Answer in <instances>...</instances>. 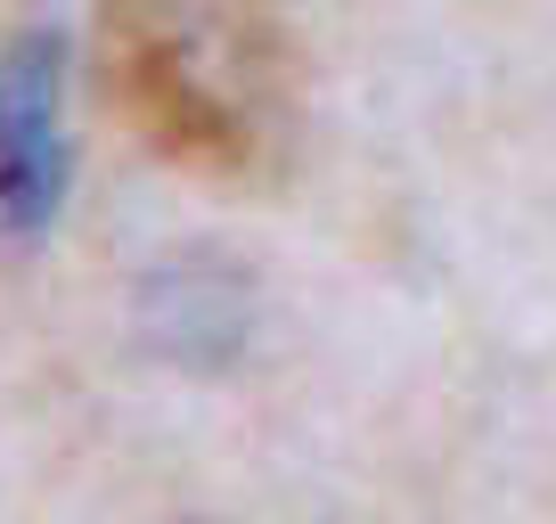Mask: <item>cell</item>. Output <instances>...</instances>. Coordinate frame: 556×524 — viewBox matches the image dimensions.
<instances>
[{
	"mask_svg": "<svg viewBox=\"0 0 556 524\" xmlns=\"http://www.w3.org/2000/svg\"><path fill=\"white\" fill-rule=\"evenodd\" d=\"M74 140H66V41L17 34L0 50V229L41 238L66 213Z\"/></svg>",
	"mask_w": 556,
	"mask_h": 524,
	"instance_id": "obj_2",
	"label": "cell"
},
{
	"mask_svg": "<svg viewBox=\"0 0 556 524\" xmlns=\"http://www.w3.org/2000/svg\"><path fill=\"white\" fill-rule=\"evenodd\" d=\"M106 83L139 140L197 173H262L287 140V66L245 0H115Z\"/></svg>",
	"mask_w": 556,
	"mask_h": 524,
	"instance_id": "obj_1",
	"label": "cell"
}]
</instances>
